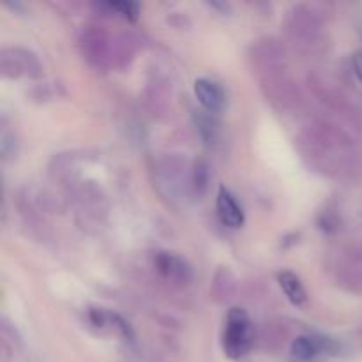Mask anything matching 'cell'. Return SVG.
Segmentation results:
<instances>
[{
  "label": "cell",
  "instance_id": "6da1fadb",
  "mask_svg": "<svg viewBox=\"0 0 362 362\" xmlns=\"http://www.w3.org/2000/svg\"><path fill=\"white\" fill-rule=\"evenodd\" d=\"M251 320L243 308H232L223 331V352L228 359L237 361L251 349Z\"/></svg>",
  "mask_w": 362,
  "mask_h": 362
},
{
  "label": "cell",
  "instance_id": "7a4b0ae2",
  "mask_svg": "<svg viewBox=\"0 0 362 362\" xmlns=\"http://www.w3.org/2000/svg\"><path fill=\"white\" fill-rule=\"evenodd\" d=\"M338 352V345L331 338L322 336H299L290 346L293 362H320Z\"/></svg>",
  "mask_w": 362,
  "mask_h": 362
},
{
  "label": "cell",
  "instance_id": "3957f363",
  "mask_svg": "<svg viewBox=\"0 0 362 362\" xmlns=\"http://www.w3.org/2000/svg\"><path fill=\"white\" fill-rule=\"evenodd\" d=\"M194 95L209 113H219L225 108V90L218 81L211 78H198L194 81Z\"/></svg>",
  "mask_w": 362,
  "mask_h": 362
},
{
  "label": "cell",
  "instance_id": "277c9868",
  "mask_svg": "<svg viewBox=\"0 0 362 362\" xmlns=\"http://www.w3.org/2000/svg\"><path fill=\"white\" fill-rule=\"evenodd\" d=\"M216 207H218V214L223 225L230 226V228H240L244 225L243 207H240L237 198L226 187H219Z\"/></svg>",
  "mask_w": 362,
  "mask_h": 362
},
{
  "label": "cell",
  "instance_id": "5b68a950",
  "mask_svg": "<svg viewBox=\"0 0 362 362\" xmlns=\"http://www.w3.org/2000/svg\"><path fill=\"white\" fill-rule=\"evenodd\" d=\"M156 267L165 278L177 283H186L191 278V269L182 258L175 257L172 253H159L156 258Z\"/></svg>",
  "mask_w": 362,
  "mask_h": 362
},
{
  "label": "cell",
  "instance_id": "8992f818",
  "mask_svg": "<svg viewBox=\"0 0 362 362\" xmlns=\"http://www.w3.org/2000/svg\"><path fill=\"white\" fill-rule=\"evenodd\" d=\"M278 281H279V286H281V290L285 292V296L288 297L290 303L296 304V306H300V304L306 303L308 299L306 290H304V285L300 283V279L297 278L293 272L290 271L279 272Z\"/></svg>",
  "mask_w": 362,
  "mask_h": 362
},
{
  "label": "cell",
  "instance_id": "52a82bcc",
  "mask_svg": "<svg viewBox=\"0 0 362 362\" xmlns=\"http://www.w3.org/2000/svg\"><path fill=\"white\" fill-rule=\"evenodd\" d=\"M101 7L105 9H110L112 13H117L119 16L126 18V20L134 21L140 14V6L134 2H110V4H103Z\"/></svg>",
  "mask_w": 362,
  "mask_h": 362
},
{
  "label": "cell",
  "instance_id": "ba28073f",
  "mask_svg": "<svg viewBox=\"0 0 362 362\" xmlns=\"http://www.w3.org/2000/svg\"><path fill=\"white\" fill-rule=\"evenodd\" d=\"M354 71H356L357 78L362 81V52L356 53V57H354Z\"/></svg>",
  "mask_w": 362,
  "mask_h": 362
}]
</instances>
